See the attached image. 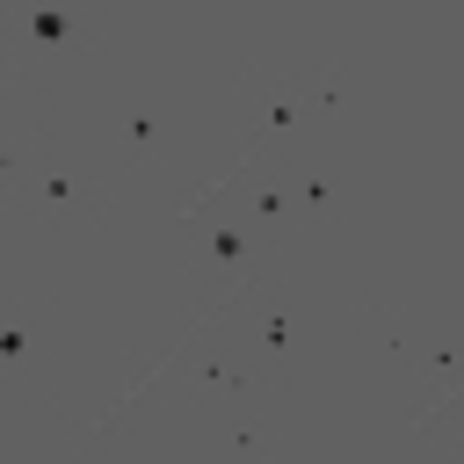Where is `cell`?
<instances>
[{
	"label": "cell",
	"instance_id": "1",
	"mask_svg": "<svg viewBox=\"0 0 464 464\" xmlns=\"http://www.w3.org/2000/svg\"><path fill=\"white\" fill-rule=\"evenodd\" d=\"M22 29H29L36 44H65V36H72V14H51V7H36V14H22Z\"/></svg>",
	"mask_w": 464,
	"mask_h": 464
},
{
	"label": "cell",
	"instance_id": "2",
	"mask_svg": "<svg viewBox=\"0 0 464 464\" xmlns=\"http://www.w3.org/2000/svg\"><path fill=\"white\" fill-rule=\"evenodd\" d=\"M210 254H218V261H239V254H246V232H218Z\"/></svg>",
	"mask_w": 464,
	"mask_h": 464
},
{
	"label": "cell",
	"instance_id": "3",
	"mask_svg": "<svg viewBox=\"0 0 464 464\" xmlns=\"http://www.w3.org/2000/svg\"><path fill=\"white\" fill-rule=\"evenodd\" d=\"M283 341H290V319L268 312V319H261V348H283Z\"/></svg>",
	"mask_w": 464,
	"mask_h": 464
},
{
	"label": "cell",
	"instance_id": "4",
	"mask_svg": "<svg viewBox=\"0 0 464 464\" xmlns=\"http://www.w3.org/2000/svg\"><path fill=\"white\" fill-rule=\"evenodd\" d=\"M0 355L22 362V355H29V334H22V326H0Z\"/></svg>",
	"mask_w": 464,
	"mask_h": 464
}]
</instances>
